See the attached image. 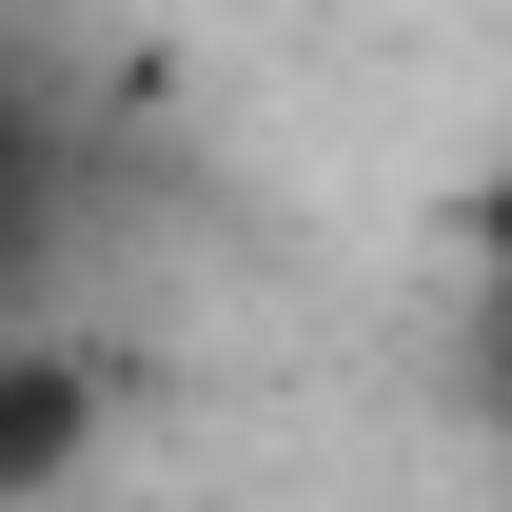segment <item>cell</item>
I'll list each match as a JSON object with an SVG mask.
<instances>
[{
	"label": "cell",
	"instance_id": "obj_1",
	"mask_svg": "<svg viewBox=\"0 0 512 512\" xmlns=\"http://www.w3.org/2000/svg\"><path fill=\"white\" fill-rule=\"evenodd\" d=\"M79 453H99V375H79L60 335H0V512L79 493Z\"/></svg>",
	"mask_w": 512,
	"mask_h": 512
}]
</instances>
